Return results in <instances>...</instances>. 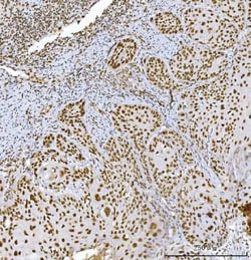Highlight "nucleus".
I'll return each mask as SVG.
<instances>
[{"instance_id":"obj_1","label":"nucleus","mask_w":251,"mask_h":260,"mask_svg":"<svg viewBox=\"0 0 251 260\" xmlns=\"http://www.w3.org/2000/svg\"><path fill=\"white\" fill-rule=\"evenodd\" d=\"M178 126L197 147L217 156L249 145V91L236 87L225 72L182 95Z\"/></svg>"},{"instance_id":"obj_2","label":"nucleus","mask_w":251,"mask_h":260,"mask_svg":"<svg viewBox=\"0 0 251 260\" xmlns=\"http://www.w3.org/2000/svg\"><path fill=\"white\" fill-rule=\"evenodd\" d=\"M27 177L16 187L14 203L2 212L1 257L40 254L64 258L71 254L60 242L47 214V194Z\"/></svg>"},{"instance_id":"obj_3","label":"nucleus","mask_w":251,"mask_h":260,"mask_svg":"<svg viewBox=\"0 0 251 260\" xmlns=\"http://www.w3.org/2000/svg\"><path fill=\"white\" fill-rule=\"evenodd\" d=\"M178 216L186 239L199 248H216L227 235L229 210L209 178L190 168L177 191Z\"/></svg>"},{"instance_id":"obj_4","label":"nucleus","mask_w":251,"mask_h":260,"mask_svg":"<svg viewBox=\"0 0 251 260\" xmlns=\"http://www.w3.org/2000/svg\"><path fill=\"white\" fill-rule=\"evenodd\" d=\"M47 214L60 242L72 253L103 240L97 221L83 197L47 194Z\"/></svg>"},{"instance_id":"obj_5","label":"nucleus","mask_w":251,"mask_h":260,"mask_svg":"<svg viewBox=\"0 0 251 260\" xmlns=\"http://www.w3.org/2000/svg\"><path fill=\"white\" fill-rule=\"evenodd\" d=\"M194 164L191 150L175 131L155 135L147 148V169L164 197L172 196L185 173Z\"/></svg>"},{"instance_id":"obj_6","label":"nucleus","mask_w":251,"mask_h":260,"mask_svg":"<svg viewBox=\"0 0 251 260\" xmlns=\"http://www.w3.org/2000/svg\"><path fill=\"white\" fill-rule=\"evenodd\" d=\"M47 148V147H46ZM58 149H46L32 158V168L39 186L53 193H64L71 186L81 187L83 195L89 189L93 174Z\"/></svg>"},{"instance_id":"obj_7","label":"nucleus","mask_w":251,"mask_h":260,"mask_svg":"<svg viewBox=\"0 0 251 260\" xmlns=\"http://www.w3.org/2000/svg\"><path fill=\"white\" fill-rule=\"evenodd\" d=\"M183 20L189 38L204 47L224 51L238 41L240 31L234 23L203 4L186 9Z\"/></svg>"},{"instance_id":"obj_8","label":"nucleus","mask_w":251,"mask_h":260,"mask_svg":"<svg viewBox=\"0 0 251 260\" xmlns=\"http://www.w3.org/2000/svg\"><path fill=\"white\" fill-rule=\"evenodd\" d=\"M228 55L199 44L181 47L170 59L172 75L180 82L196 84L212 81L224 74L228 67Z\"/></svg>"},{"instance_id":"obj_9","label":"nucleus","mask_w":251,"mask_h":260,"mask_svg":"<svg viewBox=\"0 0 251 260\" xmlns=\"http://www.w3.org/2000/svg\"><path fill=\"white\" fill-rule=\"evenodd\" d=\"M113 120L116 128L123 137L130 139L137 149L150 180L147 169V148L151 139L161 126L162 119L160 114L149 107L124 105L114 111Z\"/></svg>"},{"instance_id":"obj_10","label":"nucleus","mask_w":251,"mask_h":260,"mask_svg":"<svg viewBox=\"0 0 251 260\" xmlns=\"http://www.w3.org/2000/svg\"><path fill=\"white\" fill-rule=\"evenodd\" d=\"M84 114V102H78L71 104L64 109L60 114V121L69 127L72 131V135L79 141L85 149L93 154H98L95 145L92 144L90 137L82 122V117Z\"/></svg>"},{"instance_id":"obj_11","label":"nucleus","mask_w":251,"mask_h":260,"mask_svg":"<svg viewBox=\"0 0 251 260\" xmlns=\"http://www.w3.org/2000/svg\"><path fill=\"white\" fill-rule=\"evenodd\" d=\"M230 75L231 82L244 90L250 89L251 61L250 40L246 37L244 43L241 44L234 54L232 71Z\"/></svg>"},{"instance_id":"obj_12","label":"nucleus","mask_w":251,"mask_h":260,"mask_svg":"<svg viewBox=\"0 0 251 260\" xmlns=\"http://www.w3.org/2000/svg\"><path fill=\"white\" fill-rule=\"evenodd\" d=\"M201 4L217 11L227 19H229L234 25L242 31L246 22L249 21V4L246 5L243 1H200Z\"/></svg>"},{"instance_id":"obj_13","label":"nucleus","mask_w":251,"mask_h":260,"mask_svg":"<svg viewBox=\"0 0 251 260\" xmlns=\"http://www.w3.org/2000/svg\"><path fill=\"white\" fill-rule=\"evenodd\" d=\"M146 73L149 80L158 87L170 89L174 82L166 64L159 58L150 57L146 62Z\"/></svg>"},{"instance_id":"obj_14","label":"nucleus","mask_w":251,"mask_h":260,"mask_svg":"<svg viewBox=\"0 0 251 260\" xmlns=\"http://www.w3.org/2000/svg\"><path fill=\"white\" fill-rule=\"evenodd\" d=\"M137 44L134 40L127 39L117 44L112 52L109 60V66L112 69H118L125 63L130 62L136 54Z\"/></svg>"},{"instance_id":"obj_15","label":"nucleus","mask_w":251,"mask_h":260,"mask_svg":"<svg viewBox=\"0 0 251 260\" xmlns=\"http://www.w3.org/2000/svg\"><path fill=\"white\" fill-rule=\"evenodd\" d=\"M154 22L157 28L164 35H177L183 30V24L172 12H162L155 16Z\"/></svg>"}]
</instances>
